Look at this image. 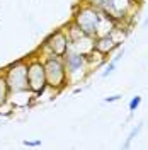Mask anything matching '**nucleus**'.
I'll list each match as a JSON object with an SVG mask.
<instances>
[{
  "label": "nucleus",
  "mask_w": 148,
  "mask_h": 150,
  "mask_svg": "<svg viewBox=\"0 0 148 150\" xmlns=\"http://www.w3.org/2000/svg\"><path fill=\"white\" fill-rule=\"evenodd\" d=\"M116 67H118V63H116L114 60L107 62V63H106V67H104V72L101 74V75H102V79H107V77H109V75H111L112 72L116 70Z\"/></svg>",
  "instance_id": "f8f14e48"
},
{
  "label": "nucleus",
  "mask_w": 148,
  "mask_h": 150,
  "mask_svg": "<svg viewBox=\"0 0 148 150\" xmlns=\"http://www.w3.org/2000/svg\"><path fill=\"white\" fill-rule=\"evenodd\" d=\"M145 26H148V7H147V19H145V22H143Z\"/></svg>",
  "instance_id": "f3484780"
},
{
  "label": "nucleus",
  "mask_w": 148,
  "mask_h": 150,
  "mask_svg": "<svg viewBox=\"0 0 148 150\" xmlns=\"http://www.w3.org/2000/svg\"><path fill=\"white\" fill-rule=\"evenodd\" d=\"M41 138H37V140H24L22 142V145L24 147H41Z\"/></svg>",
  "instance_id": "dca6fc26"
},
{
  "label": "nucleus",
  "mask_w": 148,
  "mask_h": 150,
  "mask_svg": "<svg viewBox=\"0 0 148 150\" xmlns=\"http://www.w3.org/2000/svg\"><path fill=\"white\" fill-rule=\"evenodd\" d=\"M70 48V39L66 34L65 29H56L55 33H51L49 36L44 39L43 46H41V55H48V53H53V55L63 56Z\"/></svg>",
  "instance_id": "423d86ee"
},
{
  "label": "nucleus",
  "mask_w": 148,
  "mask_h": 150,
  "mask_svg": "<svg viewBox=\"0 0 148 150\" xmlns=\"http://www.w3.org/2000/svg\"><path fill=\"white\" fill-rule=\"evenodd\" d=\"M83 4H89V5H92L95 9H102L104 5H106V2L107 0H82Z\"/></svg>",
  "instance_id": "4468645a"
},
{
  "label": "nucleus",
  "mask_w": 148,
  "mask_h": 150,
  "mask_svg": "<svg viewBox=\"0 0 148 150\" xmlns=\"http://www.w3.org/2000/svg\"><path fill=\"white\" fill-rule=\"evenodd\" d=\"M123 99V96L121 94H114V96H107V97H104V103L106 104H111V103H118Z\"/></svg>",
  "instance_id": "2eb2a0df"
},
{
  "label": "nucleus",
  "mask_w": 148,
  "mask_h": 150,
  "mask_svg": "<svg viewBox=\"0 0 148 150\" xmlns=\"http://www.w3.org/2000/svg\"><path fill=\"white\" fill-rule=\"evenodd\" d=\"M5 79L9 84L10 92H20L29 91L27 85V60H17L12 65H9L5 70Z\"/></svg>",
  "instance_id": "20e7f679"
},
{
  "label": "nucleus",
  "mask_w": 148,
  "mask_h": 150,
  "mask_svg": "<svg viewBox=\"0 0 148 150\" xmlns=\"http://www.w3.org/2000/svg\"><path fill=\"white\" fill-rule=\"evenodd\" d=\"M99 17H101V9H95V7L89 5V4L80 2V5L73 12V19L72 21L82 29V33L89 34V36H95Z\"/></svg>",
  "instance_id": "7ed1b4c3"
},
{
  "label": "nucleus",
  "mask_w": 148,
  "mask_h": 150,
  "mask_svg": "<svg viewBox=\"0 0 148 150\" xmlns=\"http://www.w3.org/2000/svg\"><path fill=\"white\" fill-rule=\"evenodd\" d=\"M141 130H143V123H138V125H136V126H135V128L130 131V135H128L126 142L123 143V149H130L131 143H133V140H135V138L140 135V131H141Z\"/></svg>",
  "instance_id": "9b49d317"
},
{
  "label": "nucleus",
  "mask_w": 148,
  "mask_h": 150,
  "mask_svg": "<svg viewBox=\"0 0 148 150\" xmlns=\"http://www.w3.org/2000/svg\"><path fill=\"white\" fill-rule=\"evenodd\" d=\"M141 96H135V97H131V101H130V104H128V109H130V112L133 114V112L136 111L140 108V104H141Z\"/></svg>",
  "instance_id": "ddd939ff"
},
{
  "label": "nucleus",
  "mask_w": 148,
  "mask_h": 150,
  "mask_svg": "<svg viewBox=\"0 0 148 150\" xmlns=\"http://www.w3.org/2000/svg\"><path fill=\"white\" fill-rule=\"evenodd\" d=\"M136 7H138V2L135 0H107L101 10H104L106 14H109L112 19L119 22L124 17H128Z\"/></svg>",
  "instance_id": "0eeeda50"
},
{
  "label": "nucleus",
  "mask_w": 148,
  "mask_h": 150,
  "mask_svg": "<svg viewBox=\"0 0 148 150\" xmlns=\"http://www.w3.org/2000/svg\"><path fill=\"white\" fill-rule=\"evenodd\" d=\"M119 46L121 45L118 41H114V38L111 34L95 38V51H99V53H102V55H106V56L109 55V53H112L114 50H118Z\"/></svg>",
  "instance_id": "1a4fd4ad"
},
{
  "label": "nucleus",
  "mask_w": 148,
  "mask_h": 150,
  "mask_svg": "<svg viewBox=\"0 0 148 150\" xmlns=\"http://www.w3.org/2000/svg\"><path fill=\"white\" fill-rule=\"evenodd\" d=\"M9 97H10V89L9 84H7V79H5V74L4 70L0 72V109L9 104Z\"/></svg>",
  "instance_id": "9d476101"
},
{
  "label": "nucleus",
  "mask_w": 148,
  "mask_h": 150,
  "mask_svg": "<svg viewBox=\"0 0 148 150\" xmlns=\"http://www.w3.org/2000/svg\"><path fill=\"white\" fill-rule=\"evenodd\" d=\"M63 62H65V68H66V74H68V80H72L75 75L80 79L90 68L87 55H83L80 51H75L72 48H68V51L63 55Z\"/></svg>",
  "instance_id": "39448f33"
},
{
  "label": "nucleus",
  "mask_w": 148,
  "mask_h": 150,
  "mask_svg": "<svg viewBox=\"0 0 148 150\" xmlns=\"http://www.w3.org/2000/svg\"><path fill=\"white\" fill-rule=\"evenodd\" d=\"M41 58H43L44 72H46L48 89H53L55 92L65 89L66 84H68V74H66L63 56L48 53V55H43Z\"/></svg>",
  "instance_id": "f257e3e1"
},
{
  "label": "nucleus",
  "mask_w": 148,
  "mask_h": 150,
  "mask_svg": "<svg viewBox=\"0 0 148 150\" xmlns=\"http://www.w3.org/2000/svg\"><path fill=\"white\" fill-rule=\"evenodd\" d=\"M27 85L34 96H43L48 89L46 72L41 56H29L27 58Z\"/></svg>",
  "instance_id": "f03ea898"
},
{
  "label": "nucleus",
  "mask_w": 148,
  "mask_h": 150,
  "mask_svg": "<svg viewBox=\"0 0 148 150\" xmlns=\"http://www.w3.org/2000/svg\"><path fill=\"white\" fill-rule=\"evenodd\" d=\"M70 48L75 51H80L83 55H90L94 50H95V36H89V34H83L80 36L77 41L70 43Z\"/></svg>",
  "instance_id": "6e6552de"
}]
</instances>
